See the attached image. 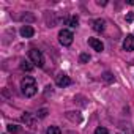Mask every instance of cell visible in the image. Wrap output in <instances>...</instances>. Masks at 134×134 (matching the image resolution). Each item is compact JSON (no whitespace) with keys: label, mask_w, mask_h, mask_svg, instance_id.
Listing matches in <instances>:
<instances>
[{"label":"cell","mask_w":134,"mask_h":134,"mask_svg":"<svg viewBox=\"0 0 134 134\" xmlns=\"http://www.w3.org/2000/svg\"><path fill=\"white\" fill-rule=\"evenodd\" d=\"M21 92H22V95L27 96V98L36 95V92H38L36 81H35L32 76H25V77L21 81Z\"/></svg>","instance_id":"1"},{"label":"cell","mask_w":134,"mask_h":134,"mask_svg":"<svg viewBox=\"0 0 134 134\" xmlns=\"http://www.w3.org/2000/svg\"><path fill=\"white\" fill-rule=\"evenodd\" d=\"M73 40H74V35H73L71 30L63 29V30L58 32V41H60L62 46H71L73 44Z\"/></svg>","instance_id":"2"},{"label":"cell","mask_w":134,"mask_h":134,"mask_svg":"<svg viewBox=\"0 0 134 134\" xmlns=\"http://www.w3.org/2000/svg\"><path fill=\"white\" fill-rule=\"evenodd\" d=\"M29 57H30L32 63H33L35 66H38V68H41V66L44 65V57H43L41 51H38L36 47H32V49L29 51Z\"/></svg>","instance_id":"3"},{"label":"cell","mask_w":134,"mask_h":134,"mask_svg":"<svg viewBox=\"0 0 134 134\" xmlns=\"http://www.w3.org/2000/svg\"><path fill=\"white\" fill-rule=\"evenodd\" d=\"M88 46H90L93 51H96V52H103V51H104V44H103L101 40H98V38H88Z\"/></svg>","instance_id":"4"},{"label":"cell","mask_w":134,"mask_h":134,"mask_svg":"<svg viewBox=\"0 0 134 134\" xmlns=\"http://www.w3.org/2000/svg\"><path fill=\"white\" fill-rule=\"evenodd\" d=\"M55 82H57L58 87H68V85L71 84V79H70V76H66V74L62 73V74L57 76V81H55Z\"/></svg>","instance_id":"5"},{"label":"cell","mask_w":134,"mask_h":134,"mask_svg":"<svg viewBox=\"0 0 134 134\" xmlns=\"http://www.w3.org/2000/svg\"><path fill=\"white\" fill-rule=\"evenodd\" d=\"M123 49L125 51H134V35H128L123 41Z\"/></svg>","instance_id":"6"},{"label":"cell","mask_w":134,"mask_h":134,"mask_svg":"<svg viewBox=\"0 0 134 134\" xmlns=\"http://www.w3.org/2000/svg\"><path fill=\"white\" fill-rule=\"evenodd\" d=\"M104 29H106L104 19H95V21H93V30H95V32L101 33V32H104Z\"/></svg>","instance_id":"7"},{"label":"cell","mask_w":134,"mask_h":134,"mask_svg":"<svg viewBox=\"0 0 134 134\" xmlns=\"http://www.w3.org/2000/svg\"><path fill=\"white\" fill-rule=\"evenodd\" d=\"M33 35H35L33 27H30V25H24V27L21 29V36H24V38H32Z\"/></svg>","instance_id":"8"},{"label":"cell","mask_w":134,"mask_h":134,"mask_svg":"<svg viewBox=\"0 0 134 134\" xmlns=\"http://www.w3.org/2000/svg\"><path fill=\"white\" fill-rule=\"evenodd\" d=\"M66 118L68 120H71V121H74V123H79V121H82V117H81V114L79 112H66Z\"/></svg>","instance_id":"9"},{"label":"cell","mask_w":134,"mask_h":134,"mask_svg":"<svg viewBox=\"0 0 134 134\" xmlns=\"http://www.w3.org/2000/svg\"><path fill=\"white\" fill-rule=\"evenodd\" d=\"M22 121H25V125H29V126H35V123H36V120L29 112H24L22 114Z\"/></svg>","instance_id":"10"},{"label":"cell","mask_w":134,"mask_h":134,"mask_svg":"<svg viewBox=\"0 0 134 134\" xmlns=\"http://www.w3.org/2000/svg\"><path fill=\"white\" fill-rule=\"evenodd\" d=\"M77 24H79L77 16H70L68 19H66V25H70V27H73V29H76V27H77Z\"/></svg>","instance_id":"11"},{"label":"cell","mask_w":134,"mask_h":134,"mask_svg":"<svg viewBox=\"0 0 134 134\" xmlns=\"http://www.w3.org/2000/svg\"><path fill=\"white\" fill-rule=\"evenodd\" d=\"M21 70L25 71V73H30V71L33 70V65H30L27 60H22V62H21Z\"/></svg>","instance_id":"12"},{"label":"cell","mask_w":134,"mask_h":134,"mask_svg":"<svg viewBox=\"0 0 134 134\" xmlns=\"http://www.w3.org/2000/svg\"><path fill=\"white\" fill-rule=\"evenodd\" d=\"M46 134H62V131H60L58 126H49L46 129Z\"/></svg>","instance_id":"13"},{"label":"cell","mask_w":134,"mask_h":134,"mask_svg":"<svg viewBox=\"0 0 134 134\" xmlns=\"http://www.w3.org/2000/svg\"><path fill=\"white\" fill-rule=\"evenodd\" d=\"M19 131H21V126H18V125H8V132L16 134V132H19Z\"/></svg>","instance_id":"14"},{"label":"cell","mask_w":134,"mask_h":134,"mask_svg":"<svg viewBox=\"0 0 134 134\" xmlns=\"http://www.w3.org/2000/svg\"><path fill=\"white\" fill-rule=\"evenodd\" d=\"M103 79H104L106 82H114V74L109 73V71H106V73L103 74Z\"/></svg>","instance_id":"15"},{"label":"cell","mask_w":134,"mask_h":134,"mask_svg":"<svg viewBox=\"0 0 134 134\" xmlns=\"http://www.w3.org/2000/svg\"><path fill=\"white\" fill-rule=\"evenodd\" d=\"M47 117V109H40L36 112V118H46Z\"/></svg>","instance_id":"16"},{"label":"cell","mask_w":134,"mask_h":134,"mask_svg":"<svg viewBox=\"0 0 134 134\" xmlns=\"http://www.w3.org/2000/svg\"><path fill=\"white\" fill-rule=\"evenodd\" d=\"M88 60H90V55L88 54H85V52L81 54V57H79V62L81 63H88Z\"/></svg>","instance_id":"17"},{"label":"cell","mask_w":134,"mask_h":134,"mask_svg":"<svg viewBox=\"0 0 134 134\" xmlns=\"http://www.w3.org/2000/svg\"><path fill=\"white\" fill-rule=\"evenodd\" d=\"M95 134H109V131H107L106 128H103V126H98V128L95 129Z\"/></svg>","instance_id":"18"},{"label":"cell","mask_w":134,"mask_h":134,"mask_svg":"<svg viewBox=\"0 0 134 134\" xmlns=\"http://www.w3.org/2000/svg\"><path fill=\"white\" fill-rule=\"evenodd\" d=\"M126 21H128V22H132V21H134V13H129V14L126 16Z\"/></svg>","instance_id":"19"},{"label":"cell","mask_w":134,"mask_h":134,"mask_svg":"<svg viewBox=\"0 0 134 134\" xmlns=\"http://www.w3.org/2000/svg\"><path fill=\"white\" fill-rule=\"evenodd\" d=\"M96 3H98L99 7H106V5H107V2H106V0H98Z\"/></svg>","instance_id":"20"},{"label":"cell","mask_w":134,"mask_h":134,"mask_svg":"<svg viewBox=\"0 0 134 134\" xmlns=\"http://www.w3.org/2000/svg\"><path fill=\"white\" fill-rule=\"evenodd\" d=\"M128 3L129 5H134V0H128Z\"/></svg>","instance_id":"21"}]
</instances>
